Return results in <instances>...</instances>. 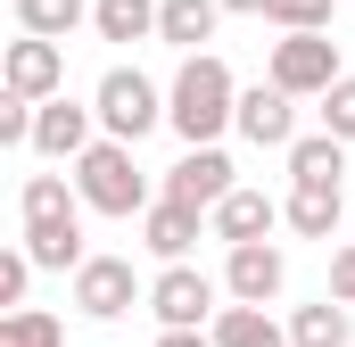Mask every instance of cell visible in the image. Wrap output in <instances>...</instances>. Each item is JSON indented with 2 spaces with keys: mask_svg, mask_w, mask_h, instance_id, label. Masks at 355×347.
<instances>
[{
  "mask_svg": "<svg viewBox=\"0 0 355 347\" xmlns=\"http://www.w3.org/2000/svg\"><path fill=\"white\" fill-rule=\"evenodd\" d=\"M232 116H240V83H232V67H223L215 50H190L182 75H174V91H166V124L198 149V141H223Z\"/></svg>",
  "mask_w": 355,
  "mask_h": 347,
  "instance_id": "obj_1",
  "label": "cell"
},
{
  "mask_svg": "<svg viewBox=\"0 0 355 347\" xmlns=\"http://www.w3.org/2000/svg\"><path fill=\"white\" fill-rule=\"evenodd\" d=\"M75 190L91 215H149V174L132 166V141H116V133L75 158Z\"/></svg>",
  "mask_w": 355,
  "mask_h": 347,
  "instance_id": "obj_2",
  "label": "cell"
},
{
  "mask_svg": "<svg viewBox=\"0 0 355 347\" xmlns=\"http://www.w3.org/2000/svg\"><path fill=\"white\" fill-rule=\"evenodd\" d=\"M91 108H99V133H116V141H141V133L166 124V91L149 83L141 67H107L99 91H91Z\"/></svg>",
  "mask_w": 355,
  "mask_h": 347,
  "instance_id": "obj_3",
  "label": "cell"
},
{
  "mask_svg": "<svg viewBox=\"0 0 355 347\" xmlns=\"http://www.w3.org/2000/svg\"><path fill=\"white\" fill-rule=\"evenodd\" d=\"M265 75L281 91H297V99H322V91L339 83L347 67H339V42H331V25H306V33H281L265 58Z\"/></svg>",
  "mask_w": 355,
  "mask_h": 347,
  "instance_id": "obj_4",
  "label": "cell"
},
{
  "mask_svg": "<svg viewBox=\"0 0 355 347\" xmlns=\"http://www.w3.org/2000/svg\"><path fill=\"white\" fill-rule=\"evenodd\" d=\"M132 306H149V289L132 281V257H83L75 264V314L116 323V314H132Z\"/></svg>",
  "mask_w": 355,
  "mask_h": 347,
  "instance_id": "obj_5",
  "label": "cell"
},
{
  "mask_svg": "<svg viewBox=\"0 0 355 347\" xmlns=\"http://www.w3.org/2000/svg\"><path fill=\"white\" fill-rule=\"evenodd\" d=\"M0 91H17V99H58V91H67V50H58L50 33H17L8 58H0Z\"/></svg>",
  "mask_w": 355,
  "mask_h": 347,
  "instance_id": "obj_6",
  "label": "cell"
},
{
  "mask_svg": "<svg viewBox=\"0 0 355 347\" xmlns=\"http://www.w3.org/2000/svg\"><path fill=\"white\" fill-rule=\"evenodd\" d=\"M232 133H240V141H257V149H289V141H297V91H281V83L265 75L257 91H240Z\"/></svg>",
  "mask_w": 355,
  "mask_h": 347,
  "instance_id": "obj_7",
  "label": "cell"
},
{
  "mask_svg": "<svg viewBox=\"0 0 355 347\" xmlns=\"http://www.w3.org/2000/svg\"><path fill=\"white\" fill-rule=\"evenodd\" d=\"M149 314H157V323H174V331H198V323H207V314H223V306H215V281H207V273L166 264V273L149 281Z\"/></svg>",
  "mask_w": 355,
  "mask_h": 347,
  "instance_id": "obj_8",
  "label": "cell"
},
{
  "mask_svg": "<svg viewBox=\"0 0 355 347\" xmlns=\"http://www.w3.org/2000/svg\"><path fill=\"white\" fill-rule=\"evenodd\" d=\"M281 281H289V257H281L272 240H240L232 264H223V298H248V306L281 298Z\"/></svg>",
  "mask_w": 355,
  "mask_h": 347,
  "instance_id": "obj_9",
  "label": "cell"
},
{
  "mask_svg": "<svg viewBox=\"0 0 355 347\" xmlns=\"http://www.w3.org/2000/svg\"><path fill=\"white\" fill-rule=\"evenodd\" d=\"M91 124H99V108H83V99H42V116H33V149L42 158H83L91 149Z\"/></svg>",
  "mask_w": 355,
  "mask_h": 347,
  "instance_id": "obj_10",
  "label": "cell"
},
{
  "mask_svg": "<svg viewBox=\"0 0 355 347\" xmlns=\"http://www.w3.org/2000/svg\"><path fill=\"white\" fill-rule=\"evenodd\" d=\"M223 190H240V182H232V158H223L215 141H198V149L166 174V198H182V207H215Z\"/></svg>",
  "mask_w": 355,
  "mask_h": 347,
  "instance_id": "obj_11",
  "label": "cell"
},
{
  "mask_svg": "<svg viewBox=\"0 0 355 347\" xmlns=\"http://www.w3.org/2000/svg\"><path fill=\"white\" fill-rule=\"evenodd\" d=\"M272 223H281V207H272L265 190H223V198L207 207V232H215L223 248H240V240H265Z\"/></svg>",
  "mask_w": 355,
  "mask_h": 347,
  "instance_id": "obj_12",
  "label": "cell"
},
{
  "mask_svg": "<svg viewBox=\"0 0 355 347\" xmlns=\"http://www.w3.org/2000/svg\"><path fill=\"white\" fill-rule=\"evenodd\" d=\"M207 232V207H182V198H149V215H141V240H149V257L182 264L190 257V240Z\"/></svg>",
  "mask_w": 355,
  "mask_h": 347,
  "instance_id": "obj_13",
  "label": "cell"
},
{
  "mask_svg": "<svg viewBox=\"0 0 355 347\" xmlns=\"http://www.w3.org/2000/svg\"><path fill=\"white\" fill-rule=\"evenodd\" d=\"M25 257L42 264V273H75L83 264V207L75 215H33L25 223Z\"/></svg>",
  "mask_w": 355,
  "mask_h": 347,
  "instance_id": "obj_14",
  "label": "cell"
},
{
  "mask_svg": "<svg viewBox=\"0 0 355 347\" xmlns=\"http://www.w3.org/2000/svg\"><path fill=\"white\" fill-rule=\"evenodd\" d=\"M281 223L297 240H339V182H297L289 207H281Z\"/></svg>",
  "mask_w": 355,
  "mask_h": 347,
  "instance_id": "obj_15",
  "label": "cell"
},
{
  "mask_svg": "<svg viewBox=\"0 0 355 347\" xmlns=\"http://www.w3.org/2000/svg\"><path fill=\"white\" fill-rule=\"evenodd\" d=\"M215 25H223V0H157V42H174V50L215 42Z\"/></svg>",
  "mask_w": 355,
  "mask_h": 347,
  "instance_id": "obj_16",
  "label": "cell"
},
{
  "mask_svg": "<svg viewBox=\"0 0 355 347\" xmlns=\"http://www.w3.org/2000/svg\"><path fill=\"white\" fill-rule=\"evenodd\" d=\"M207 331H215V347H289V331L272 323L265 306H248V298H232V306H223Z\"/></svg>",
  "mask_w": 355,
  "mask_h": 347,
  "instance_id": "obj_17",
  "label": "cell"
},
{
  "mask_svg": "<svg viewBox=\"0 0 355 347\" xmlns=\"http://www.w3.org/2000/svg\"><path fill=\"white\" fill-rule=\"evenodd\" d=\"M355 323H347V298H314L289 314V347H347Z\"/></svg>",
  "mask_w": 355,
  "mask_h": 347,
  "instance_id": "obj_18",
  "label": "cell"
},
{
  "mask_svg": "<svg viewBox=\"0 0 355 347\" xmlns=\"http://www.w3.org/2000/svg\"><path fill=\"white\" fill-rule=\"evenodd\" d=\"M347 174V141L339 133H297L289 141V182H339Z\"/></svg>",
  "mask_w": 355,
  "mask_h": 347,
  "instance_id": "obj_19",
  "label": "cell"
},
{
  "mask_svg": "<svg viewBox=\"0 0 355 347\" xmlns=\"http://www.w3.org/2000/svg\"><path fill=\"white\" fill-rule=\"evenodd\" d=\"M99 42H149L157 33V0H91Z\"/></svg>",
  "mask_w": 355,
  "mask_h": 347,
  "instance_id": "obj_20",
  "label": "cell"
},
{
  "mask_svg": "<svg viewBox=\"0 0 355 347\" xmlns=\"http://www.w3.org/2000/svg\"><path fill=\"white\" fill-rule=\"evenodd\" d=\"M83 17H91V0H17V33H50V42H67Z\"/></svg>",
  "mask_w": 355,
  "mask_h": 347,
  "instance_id": "obj_21",
  "label": "cell"
},
{
  "mask_svg": "<svg viewBox=\"0 0 355 347\" xmlns=\"http://www.w3.org/2000/svg\"><path fill=\"white\" fill-rule=\"evenodd\" d=\"M83 207V190H67V174H25V190H17V215L33 223V215H75Z\"/></svg>",
  "mask_w": 355,
  "mask_h": 347,
  "instance_id": "obj_22",
  "label": "cell"
},
{
  "mask_svg": "<svg viewBox=\"0 0 355 347\" xmlns=\"http://www.w3.org/2000/svg\"><path fill=\"white\" fill-rule=\"evenodd\" d=\"M0 347H67V323H58V314H42V306H8Z\"/></svg>",
  "mask_w": 355,
  "mask_h": 347,
  "instance_id": "obj_23",
  "label": "cell"
},
{
  "mask_svg": "<svg viewBox=\"0 0 355 347\" xmlns=\"http://www.w3.org/2000/svg\"><path fill=\"white\" fill-rule=\"evenodd\" d=\"M33 116H42V99L0 91V149H33Z\"/></svg>",
  "mask_w": 355,
  "mask_h": 347,
  "instance_id": "obj_24",
  "label": "cell"
},
{
  "mask_svg": "<svg viewBox=\"0 0 355 347\" xmlns=\"http://www.w3.org/2000/svg\"><path fill=\"white\" fill-rule=\"evenodd\" d=\"M265 17L281 25V33H306V25H331L339 0H265Z\"/></svg>",
  "mask_w": 355,
  "mask_h": 347,
  "instance_id": "obj_25",
  "label": "cell"
},
{
  "mask_svg": "<svg viewBox=\"0 0 355 347\" xmlns=\"http://www.w3.org/2000/svg\"><path fill=\"white\" fill-rule=\"evenodd\" d=\"M322 133H339V141H355V75H339V83L322 91Z\"/></svg>",
  "mask_w": 355,
  "mask_h": 347,
  "instance_id": "obj_26",
  "label": "cell"
},
{
  "mask_svg": "<svg viewBox=\"0 0 355 347\" xmlns=\"http://www.w3.org/2000/svg\"><path fill=\"white\" fill-rule=\"evenodd\" d=\"M33 273H42V264L25 257V248H8V257H0V306H25V281H33Z\"/></svg>",
  "mask_w": 355,
  "mask_h": 347,
  "instance_id": "obj_27",
  "label": "cell"
},
{
  "mask_svg": "<svg viewBox=\"0 0 355 347\" xmlns=\"http://www.w3.org/2000/svg\"><path fill=\"white\" fill-rule=\"evenodd\" d=\"M331 298H347V306H355V240L331 257Z\"/></svg>",
  "mask_w": 355,
  "mask_h": 347,
  "instance_id": "obj_28",
  "label": "cell"
},
{
  "mask_svg": "<svg viewBox=\"0 0 355 347\" xmlns=\"http://www.w3.org/2000/svg\"><path fill=\"white\" fill-rule=\"evenodd\" d=\"M157 347H215V331H174V323H166V331H157Z\"/></svg>",
  "mask_w": 355,
  "mask_h": 347,
  "instance_id": "obj_29",
  "label": "cell"
},
{
  "mask_svg": "<svg viewBox=\"0 0 355 347\" xmlns=\"http://www.w3.org/2000/svg\"><path fill=\"white\" fill-rule=\"evenodd\" d=\"M223 17H265V0H223Z\"/></svg>",
  "mask_w": 355,
  "mask_h": 347,
  "instance_id": "obj_30",
  "label": "cell"
}]
</instances>
